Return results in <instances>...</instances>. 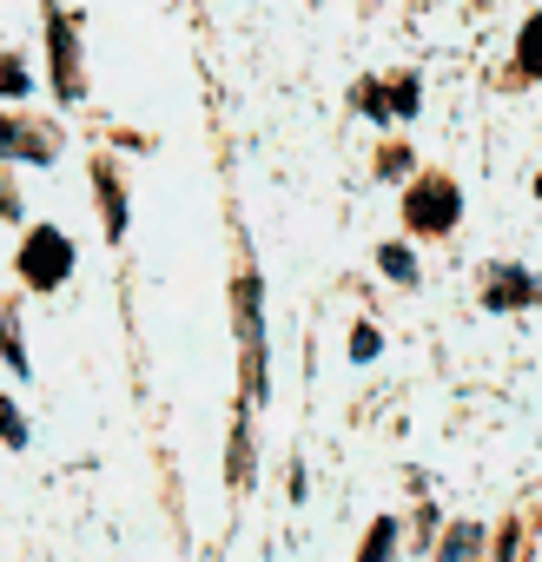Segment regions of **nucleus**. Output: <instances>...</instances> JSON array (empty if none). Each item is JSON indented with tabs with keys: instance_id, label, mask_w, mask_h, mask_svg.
<instances>
[{
	"instance_id": "nucleus-1",
	"label": "nucleus",
	"mask_w": 542,
	"mask_h": 562,
	"mask_svg": "<svg viewBox=\"0 0 542 562\" xmlns=\"http://www.w3.org/2000/svg\"><path fill=\"white\" fill-rule=\"evenodd\" d=\"M456 218H463L456 179L450 172H417L410 192H404V225L424 232V238H443V232H456Z\"/></svg>"
},
{
	"instance_id": "nucleus-2",
	"label": "nucleus",
	"mask_w": 542,
	"mask_h": 562,
	"mask_svg": "<svg viewBox=\"0 0 542 562\" xmlns=\"http://www.w3.org/2000/svg\"><path fill=\"white\" fill-rule=\"evenodd\" d=\"M21 278H27V292H60L74 278V238L60 225H34L21 245Z\"/></svg>"
},
{
	"instance_id": "nucleus-3",
	"label": "nucleus",
	"mask_w": 542,
	"mask_h": 562,
	"mask_svg": "<svg viewBox=\"0 0 542 562\" xmlns=\"http://www.w3.org/2000/svg\"><path fill=\"white\" fill-rule=\"evenodd\" d=\"M232 305H238V338H245V397L258 404L271 391V378H264V325H258V271H251V258L238 265Z\"/></svg>"
},
{
	"instance_id": "nucleus-4",
	"label": "nucleus",
	"mask_w": 542,
	"mask_h": 562,
	"mask_svg": "<svg viewBox=\"0 0 542 562\" xmlns=\"http://www.w3.org/2000/svg\"><path fill=\"white\" fill-rule=\"evenodd\" d=\"M351 106H358V113H371V120H417L424 93H417V80H410V74H397V80H358Z\"/></svg>"
},
{
	"instance_id": "nucleus-5",
	"label": "nucleus",
	"mask_w": 542,
	"mask_h": 562,
	"mask_svg": "<svg viewBox=\"0 0 542 562\" xmlns=\"http://www.w3.org/2000/svg\"><path fill=\"white\" fill-rule=\"evenodd\" d=\"M483 305H489V312L542 305V278H529L522 265H489V278H483Z\"/></svg>"
},
{
	"instance_id": "nucleus-6",
	"label": "nucleus",
	"mask_w": 542,
	"mask_h": 562,
	"mask_svg": "<svg viewBox=\"0 0 542 562\" xmlns=\"http://www.w3.org/2000/svg\"><path fill=\"white\" fill-rule=\"evenodd\" d=\"M54 153H60V133H54V126L0 120V159H34V166H54Z\"/></svg>"
},
{
	"instance_id": "nucleus-7",
	"label": "nucleus",
	"mask_w": 542,
	"mask_h": 562,
	"mask_svg": "<svg viewBox=\"0 0 542 562\" xmlns=\"http://www.w3.org/2000/svg\"><path fill=\"white\" fill-rule=\"evenodd\" d=\"M47 47H54V87H60V100H80V47H74V34H67V14L47 0Z\"/></svg>"
},
{
	"instance_id": "nucleus-8",
	"label": "nucleus",
	"mask_w": 542,
	"mask_h": 562,
	"mask_svg": "<svg viewBox=\"0 0 542 562\" xmlns=\"http://www.w3.org/2000/svg\"><path fill=\"white\" fill-rule=\"evenodd\" d=\"M93 192H100V225H106V238H126V199H120V172H113L106 153L93 159Z\"/></svg>"
},
{
	"instance_id": "nucleus-9",
	"label": "nucleus",
	"mask_w": 542,
	"mask_h": 562,
	"mask_svg": "<svg viewBox=\"0 0 542 562\" xmlns=\"http://www.w3.org/2000/svg\"><path fill=\"white\" fill-rule=\"evenodd\" d=\"M476 555H483V529L476 522H456L443 536V549H437V562H476Z\"/></svg>"
},
{
	"instance_id": "nucleus-10",
	"label": "nucleus",
	"mask_w": 542,
	"mask_h": 562,
	"mask_svg": "<svg viewBox=\"0 0 542 562\" xmlns=\"http://www.w3.org/2000/svg\"><path fill=\"white\" fill-rule=\"evenodd\" d=\"M0 358L27 378V345H21V325H14V305H8V299H0Z\"/></svg>"
},
{
	"instance_id": "nucleus-11",
	"label": "nucleus",
	"mask_w": 542,
	"mask_h": 562,
	"mask_svg": "<svg viewBox=\"0 0 542 562\" xmlns=\"http://www.w3.org/2000/svg\"><path fill=\"white\" fill-rule=\"evenodd\" d=\"M397 555V522L391 516H377L371 522V536H364V549H358V562H391Z\"/></svg>"
},
{
	"instance_id": "nucleus-12",
	"label": "nucleus",
	"mask_w": 542,
	"mask_h": 562,
	"mask_svg": "<svg viewBox=\"0 0 542 562\" xmlns=\"http://www.w3.org/2000/svg\"><path fill=\"white\" fill-rule=\"evenodd\" d=\"M516 67H522L529 80H542V14H529V27H522V41H516Z\"/></svg>"
},
{
	"instance_id": "nucleus-13",
	"label": "nucleus",
	"mask_w": 542,
	"mask_h": 562,
	"mask_svg": "<svg viewBox=\"0 0 542 562\" xmlns=\"http://www.w3.org/2000/svg\"><path fill=\"white\" fill-rule=\"evenodd\" d=\"M377 265H384V278H397V285H417V258H410V245H377Z\"/></svg>"
},
{
	"instance_id": "nucleus-14",
	"label": "nucleus",
	"mask_w": 542,
	"mask_h": 562,
	"mask_svg": "<svg viewBox=\"0 0 542 562\" xmlns=\"http://www.w3.org/2000/svg\"><path fill=\"white\" fill-rule=\"evenodd\" d=\"M238 490L251 483V430H245V417H238V430H232V470H225Z\"/></svg>"
},
{
	"instance_id": "nucleus-15",
	"label": "nucleus",
	"mask_w": 542,
	"mask_h": 562,
	"mask_svg": "<svg viewBox=\"0 0 542 562\" xmlns=\"http://www.w3.org/2000/svg\"><path fill=\"white\" fill-rule=\"evenodd\" d=\"M34 80H27V67L14 60V54H0V100H21Z\"/></svg>"
},
{
	"instance_id": "nucleus-16",
	"label": "nucleus",
	"mask_w": 542,
	"mask_h": 562,
	"mask_svg": "<svg viewBox=\"0 0 542 562\" xmlns=\"http://www.w3.org/2000/svg\"><path fill=\"white\" fill-rule=\"evenodd\" d=\"M384 351V338H377V325H351V364H371Z\"/></svg>"
},
{
	"instance_id": "nucleus-17",
	"label": "nucleus",
	"mask_w": 542,
	"mask_h": 562,
	"mask_svg": "<svg viewBox=\"0 0 542 562\" xmlns=\"http://www.w3.org/2000/svg\"><path fill=\"white\" fill-rule=\"evenodd\" d=\"M0 437H8V450H27V424H21V404L0 397Z\"/></svg>"
},
{
	"instance_id": "nucleus-18",
	"label": "nucleus",
	"mask_w": 542,
	"mask_h": 562,
	"mask_svg": "<svg viewBox=\"0 0 542 562\" xmlns=\"http://www.w3.org/2000/svg\"><path fill=\"white\" fill-rule=\"evenodd\" d=\"M377 172H384V179H404V172H410V153H404V146H391V153L377 159Z\"/></svg>"
},
{
	"instance_id": "nucleus-19",
	"label": "nucleus",
	"mask_w": 542,
	"mask_h": 562,
	"mask_svg": "<svg viewBox=\"0 0 542 562\" xmlns=\"http://www.w3.org/2000/svg\"><path fill=\"white\" fill-rule=\"evenodd\" d=\"M0 218H21V192L8 179H0Z\"/></svg>"
},
{
	"instance_id": "nucleus-20",
	"label": "nucleus",
	"mask_w": 542,
	"mask_h": 562,
	"mask_svg": "<svg viewBox=\"0 0 542 562\" xmlns=\"http://www.w3.org/2000/svg\"><path fill=\"white\" fill-rule=\"evenodd\" d=\"M535 192H542V179H535Z\"/></svg>"
}]
</instances>
